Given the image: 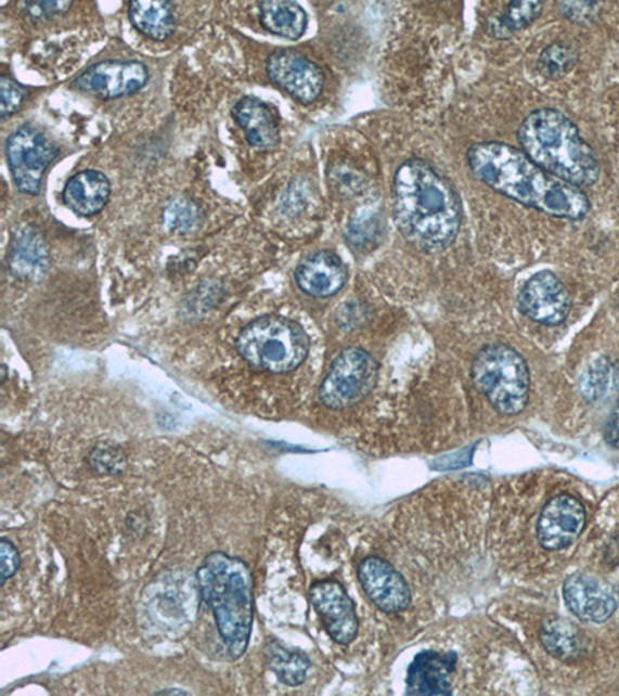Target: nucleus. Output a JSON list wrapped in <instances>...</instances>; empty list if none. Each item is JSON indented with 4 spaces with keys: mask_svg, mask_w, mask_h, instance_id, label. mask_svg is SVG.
<instances>
[{
    "mask_svg": "<svg viewBox=\"0 0 619 696\" xmlns=\"http://www.w3.org/2000/svg\"><path fill=\"white\" fill-rule=\"evenodd\" d=\"M468 165L481 183L528 208L570 220L584 219L590 211L584 192L539 168L523 151L508 144H474L468 151Z\"/></svg>",
    "mask_w": 619,
    "mask_h": 696,
    "instance_id": "f257e3e1",
    "label": "nucleus"
},
{
    "mask_svg": "<svg viewBox=\"0 0 619 696\" xmlns=\"http://www.w3.org/2000/svg\"><path fill=\"white\" fill-rule=\"evenodd\" d=\"M392 201L398 230L415 248L441 252L457 237L462 224L457 192L429 163L412 158L398 168Z\"/></svg>",
    "mask_w": 619,
    "mask_h": 696,
    "instance_id": "f03ea898",
    "label": "nucleus"
},
{
    "mask_svg": "<svg viewBox=\"0 0 619 696\" xmlns=\"http://www.w3.org/2000/svg\"><path fill=\"white\" fill-rule=\"evenodd\" d=\"M520 147L539 168L577 188L599 179L598 158L582 140L578 127L555 108H539L524 119L517 132Z\"/></svg>",
    "mask_w": 619,
    "mask_h": 696,
    "instance_id": "7ed1b4c3",
    "label": "nucleus"
},
{
    "mask_svg": "<svg viewBox=\"0 0 619 696\" xmlns=\"http://www.w3.org/2000/svg\"><path fill=\"white\" fill-rule=\"evenodd\" d=\"M197 585L202 600L212 608L231 658H241L248 648L255 618L252 570L238 557L216 551L198 568Z\"/></svg>",
    "mask_w": 619,
    "mask_h": 696,
    "instance_id": "20e7f679",
    "label": "nucleus"
},
{
    "mask_svg": "<svg viewBox=\"0 0 619 696\" xmlns=\"http://www.w3.org/2000/svg\"><path fill=\"white\" fill-rule=\"evenodd\" d=\"M237 350L252 368L281 375L293 372L306 361L310 340L306 330L296 322L267 317L242 330Z\"/></svg>",
    "mask_w": 619,
    "mask_h": 696,
    "instance_id": "39448f33",
    "label": "nucleus"
},
{
    "mask_svg": "<svg viewBox=\"0 0 619 696\" xmlns=\"http://www.w3.org/2000/svg\"><path fill=\"white\" fill-rule=\"evenodd\" d=\"M473 383L502 415H517L527 408L530 373L514 348L495 344L485 347L473 362Z\"/></svg>",
    "mask_w": 619,
    "mask_h": 696,
    "instance_id": "423d86ee",
    "label": "nucleus"
},
{
    "mask_svg": "<svg viewBox=\"0 0 619 696\" xmlns=\"http://www.w3.org/2000/svg\"><path fill=\"white\" fill-rule=\"evenodd\" d=\"M378 378V362L363 348L343 350L333 361L320 387V400L325 408L344 411L367 397Z\"/></svg>",
    "mask_w": 619,
    "mask_h": 696,
    "instance_id": "0eeeda50",
    "label": "nucleus"
},
{
    "mask_svg": "<svg viewBox=\"0 0 619 696\" xmlns=\"http://www.w3.org/2000/svg\"><path fill=\"white\" fill-rule=\"evenodd\" d=\"M7 158L17 190L36 195L41 191L43 173L60 151L41 130L24 126L7 140Z\"/></svg>",
    "mask_w": 619,
    "mask_h": 696,
    "instance_id": "6e6552de",
    "label": "nucleus"
},
{
    "mask_svg": "<svg viewBox=\"0 0 619 696\" xmlns=\"http://www.w3.org/2000/svg\"><path fill=\"white\" fill-rule=\"evenodd\" d=\"M147 79L150 72L139 61H103L79 75L74 87L103 100H114L139 92Z\"/></svg>",
    "mask_w": 619,
    "mask_h": 696,
    "instance_id": "1a4fd4ad",
    "label": "nucleus"
},
{
    "mask_svg": "<svg viewBox=\"0 0 619 696\" xmlns=\"http://www.w3.org/2000/svg\"><path fill=\"white\" fill-rule=\"evenodd\" d=\"M267 74L274 85L302 104L313 103L324 90L325 79L321 68L293 50L271 54L267 61Z\"/></svg>",
    "mask_w": 619,
    "mask_h": 696,
    "instance_id": "9d476101",
    "label": "nucleus"
},
{
    "mask_svg": "<svg viewBox=\"0 0 619 696\" xmlns=\"http://www.w3.org/2000/svg\"><path fill=\"white\" fill-rule=\"evenodd\" d=\"M520 311L544 325H559L570 313V297L566 286L549 271L533 275L519 297Z\"/></svg>",
    "mask_w": 619,
    "mask_h": 696,
    "instance_id": "9b49d317",
    "label": "nucleus"
},
{
    "mask_svg": "<svg viewBox=\"0 0 619 696\" xmlns=\"http://www.w3.org/2000/svg\"><path fill=\"white\" fill-rule=\"evenodd\" d=\"M310 601L333 641L343 645L352 643L360 626L353 602L341 583L335 580L314 583L310 589Z\"/></svg>",
    "mask_w": 619,
    "mask_h": 696,
    "instance_id": "f8f14e48",
    "label": "nucleus"
},
{
    "mask_svg": "<svg viewBox=\"0 0 619 696\" xmlns=\"http://www.w3.org/2000/svg\"><path fill=\"white\" fill-rule=\"evenodd\" d=\"M585 525V507L575 497H553L542 510L538 524L539 543L549 551L571 545Z\"/></svg>",
    "mask_w": 619,
    "mask_h": 696,
    "instance_id": "ddd939ff",
    "label": "nucleus"
},
{
    "mask_svg": "<svg viewBox=\"0 0 619 696\" xmlns=\"http://www.w3.org/2000/svg\"><path fill=\"white\" fill-rule=\"evenodd\" d=\"M564 600L577 618L601 623L617 610L619 593L615 587L599 582L593 576L577 572L564 583Z\"/></svg>",
    "mask_w": 619,
    "mask_h": 696,
    "instance_id": "4468645a",
    "label": "nucleus"
},
{
    "mask_svg": "<svg viewBox=\"0 0 619 696\" xmlns=\"http://www.w3.org/2000/svg\"><path fill=\"white\" fill-rule=\"evenodd\" d=\"M358 579L369 597L382 611L397 613L411 604V590L407 580L378 557H369L358 568Z\"/></svg>",
    "mask_w": 619,
    "mask_h": 696,
    "instance_id": "2eb2a0df",
    "label": "nucleus"
},
{
    "mask_svg": "<svg viewBox=\"0 0 619 696\" xmlns=\"http://www.w3.org/2000/svg\"><path fill=\"white\" fill-rule=\"evenodd\" d=\"M347 282V268L336 254H311L296 270V284L306 295L331 297L341 292Z\"/></svg>",
    "mask_w": 619,
    "mask_h": 696,
    "instance_id": "dca6fc26",
    "label": "nucleus"
},
{
    "mask_svg": "<svg viewBox=\"0 0 619 696\" xmlns=\"http://www.w3.org/2000/svg\"><path fill=\"white\" fill-rule=\"evenodd\" d=\"M457 658L454 654L441 655L437 652H423L416 655L409 667V695H448L451 694L449 676L454 672Z\"/></svg>",
    "mask_w": 619,
    "mask_h": 696,
    "instance_id": "f3484780",
    "label": "nucleus"
},
{
    "mask_svg": "<svg viewBox=\"0 0 619 696\" xmlns=\"http://www.w3.org/2000/svg\"><path fill=\"white\" fill-rule=\"evenodd\" d=\"M234 118L253 147L268 152L278 147L281 133L273 112L263 101L244 98L234 107Z\"/></svg>",
    "mask_w": 619,
    "mask_h": 696,
    "instance_id": "a211bd4d",
    "label": "nucleus"
},
{
    "mask_svg": "<svg viewBox=\"0 0 619 696\" xmlns=\"http://www.w3.org/2000/svg\"><path fill=\"white\" fill-rule=\"evenodd\" d=\"M111 197V183L98 170L76 173L64 188V203L81 217H92L103 211Z\"/></svg>",
    "mask_w": 619,
    "mask_h": 696,
    "instance_id": "6ab92c4d",
    "label": "nucleus"
},
{
    "mask_svg": "<svg viewBox=\"0 0 619 696\" xmlns=\"http://www.w3.org/2000/svg\"><path fill=\"white\" fill-rule=\"evenodd\" d=\"M49 254L42 239L31 230H22L11 243L10 267L22 279H39L46 273Z\"/></svg>",
    "mask_w": 619,
    "mask_h": 696,
    "instance_id": "aec40b11",
    "label": "nucleus"
},
{
    "mask_svg": "<svg viewBox=\"0 0 619 696\" xmlns=\"http://www.w3.org/2000/svg\"><path fill=\"white\" fill-rule=\"evenodd\" d=\"M129 17L133 27L155 41H165L176 28L171 3L158 0H140L129 5Z\"/></svg>",
    "mask_w": 619,
    "mask_h": 696,
    "instance_id": "412c9836",
    "label": "nucleus"
},
{
    "mask_svg": "<svg viewBox=\"0 0 619 696\" xmlns=\"http://www.w3.org/2000/svg\"><path fill=\"white\" fill-rule=\"evenodd\" d=\"M260 22L266 30L285 39H299L306 33L307 14L296 2L260 3Z\"/></svg>",
    "mask_w": 619,
    "mask_h": 696,
    "instance_id": "4be33fe9",
    "label": "nucleus"
},
{
    "mask_svg": "<svg viewBox=\"0 0 619 696\" xmlns=\"http://www.w3.org/2000/svg\"><path fill=\"white\" fill-rule=\"evenodd\" d=\"M266 658L271 672L282 684L289 687L300 686L307 680L310 661L299 652L288 650L284 645L270 643L266 647Z\"/></svg>",
    "mask_w": 619,
    "mask_h": 696,
    "instance_id": "5701e85b",
    "label": "nucleus"
},
{
    "mask_svg": "<svg viewBox=\"0 0 619 696\" xmlns=\"http://www.w3.org/2000/svg\"><path fill=\"white\" fill-rule=\"evenodd\" d=\"M541 640L546 650L559 659L575 658L581 648L577 629L563 618L546 619Z\"/></svg>",
    "mask_w": 619,
    "mask_h": 696,
    "instance_id": "b1692460",
    "label": "nucleus"
},
{
    "mask_svg": "<svg viewBox=\"0 0 619 696\" xmlns=\"http://www.w3.org/2000/svg\"><path fill=\"white\" fill-rule=\"evenodd\" d=\"M544 9L542 2H513L505 7L498 21L492 22L491 30L499 38H506L512 33L527 27Z\"/></svg>",
    "mask_w": 619,
    "mask_h": 696,
    "instance_id": "393cba45",
    "label": "nucleus"
},
{
    "mask_svg": "<svg viewBox=\"0 0 619 696\" xmlns=\"http://www.w3.org/2000/svg\"><path fill=\"white\" fill-rule=\"evenodd\" d=\"M577 60L578 56L573 47L560 42L552 43V46L546 47L541 57H539V72L545 78H563L575 67Z\"/></svg>",
    "mask_w": 619,
    "mask_h": 696,
    "instance_id": "a878e982",
    "label": "nucleus"
},
{
    "mask_svg": "<svg viewBox=\"0 0 619 696\" xmlns=\"http://www.w3.org/2000/svg\"><path fill=\"white\" fill-rule=\"evenodd\" d=\"M201 222V209L193 202L184 201V198L172 202L165 211L166 227L176 234L193 232L197 230Z\"/></svg>",
    "mask_w": 619,
    "mask_h": 696,
    "instance_id": "bb28decb",
    "label": "nucleus"
},
{
    "mask_svg": "<svg viewBox=\"0 0 619 696\" xmlns=\"http://www.w3.org/2000/svg\"><path fill=\"white\" fill-rule=\"evenodd\" d=\"M0 93H2V118L13 115L27 96V90L9 76L0 78Z\"/></svg>",
    "mask_w": 619,
    "mask_h": 696,
    "instance_id": "cd10ccee",
    "label": "nucleus"
},
{
    "mask_svg": "<svg viewBox=\"0 0 619 696\" xmlns=\"http://www.w3.org/2000/svg\"><path fill=\"white\" fill-rule=\"evenodd\" d=\"M21 567V556L17 553L16 546L10 540H0V575H2V583L13 578Z\"/></svg>",
    "mask_w": 619,
    "mask_h": 696,
    "instance_id": "c85d7f7f",
    "label": "nucleus"
},
{
    "mask_svg": "<svg viewBox=\"0 0 619 696\" xmlns=\"http://www.w3.org/2000/svg\"><path fill=\"white\" fill-rule=\"evenodd\" d=\"M559 9L568 20L589 22L598 14L599 5L592 2H566L560 3Z\"/></svg>",
    "mask_w": 619,
    "mask_h": 696,
    "instance_id": "c756f323",
    "label": "nucleus"
},
{
    "mask_svg": "<svg viewBox=\"0 0 619 696\" xmlns=\"http://www.w3.org/2000/svg\"><path fill=\"white\" fill-rule=\"evenodd\" d=\"M68 9H70V2H39L28 5V10L36 17H41L42 14L49 16V14L65 13Z\"/></svg>",
    "mask_w": 619,
    "mask_h": 696,
    "instance_id": "7c9ffc66",
    "label": "nucleus"
},
{
    "mask_svg": "<svg viewBox=\"0 0 619 696\" xmlns=\"http://www.w3.org/2000/svg\"><path fill=\"white\" fill-rule=\"evenodd\" d=\"M604 435H606V441L611 448L619 449V401L618 404L615 405L614 412H611Z\"/></svg>",
    "mask_w": 619,
    "mask_h": 696,
    "instance_id": "2f4dec72",
    "label": "nucleus"
},
{
    "mask_svg": "<svg viewBox=\"0 0 619 696\" xmlns=\"http://www.w3.org/2000/svg\"><path fill=\"white\" fill-rule=\"evenodd\" d=\"M166 694L188 695V692L179 691V688H168V691L157 692V695H166Z\"/></svg>",
    "mask_w": 619,
    "mask_h": 696,
    "instance_id": "473e14b6",
    "label": "nucleus"
}]
</instances>
